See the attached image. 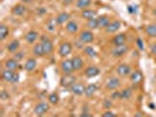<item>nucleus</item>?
<instances>
[{"label": "nucleus", "mask_w": 156, "mask_h": 117, "mask_svg": "<svg viewBox=\"0 0 156 117\" xmlns=\"http://www.w3.org/2000/svg\"><path fill=\"white\" fill-rule=\"evenodd\" d=\"M75 82H76V78H75V76H73L72 74H63V76L60 78V84H61V87L68 88V89H69L70 87L73 86Z\"/></svg>", "instance_id": "1"}, {"label": "nucleus", "mask_w": 156, "mask_h": 117, "mask_svg": "<svg viewBox=\"0 0 156 117\" xmlns=\"http://www.w3.org/2000/svg\"><path fill=\"white\" fill-rule=\"evenodd\" d=\"M116 74L120 77H127L132 74V68L127 63H121L116 67Z\"/></svg>", "instance_id": "2"}, {"label": "nucleus", "mask_w": 156, "mask_h": 117, "mask_svg": "<svg viewBox=\"0 0 156 117\" xmlns=\"http://www.w3.org/2000/svg\"><path fill=\"white\" fill-rule=\"evenodd\" d=\"M49 109H51V107H49L48 103H46V102H40V103H38L34 107V114L38 115V116H42V115L47 114L49 111Z\"/></svg>", "instance_id": "3"}, {"label": "nucleus", "mask_w": 156, "mask_h": 117, "mask_svg": "<svg viewBox=\"0 0 156 117\" xmlns=\"http://www.w3.org/2000/svg\"><path fill=\"white\" fill-rule=\"evenodd\" d=\"M72 50H73V46L70 42H62L59 47V55L61 57H66L72 54Z\"/></svg>", "instance_id": "4"}, {"label": "nucleus", "mask_w": 156, "mask_h": 117, "mask_svg": "<svg viewBox=\"0 0 156 117\" xmlns=\"http://www.w3.org/2000/svg\"><path fill=\"white\" fill-rule=\"evenodd\" d=\"M69 91L73 94V95H75V96H81V95H85L86 87H85V84H82V83L75 82V83L69 88Z\"/></svg>", "instance_id": "5"}, {"label": "nucleus", "mask_w": 156, "mask_h": 117, "mask_svg": "<svg viewBox=\"0 0 156 117\" xmlns=\"http://www.w3.org/2000/svg\"><path fill=\"white\" fill-rule=\"evenodd\" d=\"M142 81H143V73L141 70L136 69L134 70V71H132V74H130V82L133 83L134 86L141 84Z\"/></svg>", "instance_id": "6"}, {"label": "nucleus", "mask_w": 156, "mask_h": 117, "mask_svg": "<svg viewBox=\"0 0 156 117\" xmlns=\"http://www.w3.org/2000/svg\"><path fill=\"white\" fill-rule=\"evenodd\" d=\"M60 68H61V71L63 74H72L74 71V66H73V61L72 60H63L60 63Z\"/></svg>", "instance_id": "7"}, {"label": "nucleus", "mask_w": 156, "mask_h": 117, "mask_svg": "<svg viewBox=\"0 0 156 117\" xmlns=\"http://www.w3.org/2000/svg\"><path fill=\"white\" fill-rule=\"evenodd\" d=\"M79 39L82 43H90L94 41V34L92 31H82L79 35Z\"/></svg>", "instance_id": "8"}, {"label": "nucleus", "mask_w": 156, "mask_h": 117, "mask_svg": "<svg viewBox=\"0 0 156 117\" xmlns=\"http://www.w3.org/2000/svg\"><path fill=\"white\" fill-rule=\"evenodd\" d=\"M121 86V81L119 77H109L106 82V88L108 90H116Z\"/></svg>", "instance_id": "9"}, {"label": "nucleus", "mask_w": 156, "mask_h": 117, "mask_svg": "<svg viewBox=\"0 0 156 117\" xmlns=\"http://www.w3.org/2000/svg\"><path fill=\"white\" fill-rule=\"evenodd\" d=\"M41 43H42V47H44V50H45V54L46 55L51 54V53L53 52V48H54L53 42L48 39V38L42 36V38H41Z\"/></svg>", "instance_id": "10"}, {"label": "nucleus", "mask_w": 156, "mask_h": 117, "mask_svg": "<svg viewBox=\"0 0 156 117\" xmlns=\"http://www.w3.org/2000/svg\"><path fill=\"white\" fill-rule=\"evenodd\" d=\"M126 41H127V35L125 33H120V34H116L113 39H112V43L113 46H122V45H126Z\"/></svg>", "instance_id": "11"}, {"label": "nucleus", "mask_w": 156, "mask_h": 117, "mask_svg": "<svg viewBox=\"0 0 156 117\" xmlns=\"http://www.w3.org/2000/svg\"><path fill=\"white\" fill-rule=\"evenodd\" d=\"M127 52H128V47L126 46V45L116 46L114 47V49H112V55L115 56V57H121V56L127 54Z\"/></svg>", "instance_id": "12"}, {"label": "nucleus", "mask_w": 156, "mask_h": 117, "mask_svg": "<svg viewBox=\"0 0 156 117\" xmlns=\"http://www.w3.org/2000/svg\"><path fill=\"white\" fill-rule=\"evenodd\" d=\"M99 74H100V69L96 66H89V67H87L86 69H85V75L88 78L96 77Z\"/></svg>", "instance_id": "13"}, {"label": "nucleus", "mask_w": 156, "mask_h": 117, "mask_svg": "<svg viewBox=\"0 0 156 117\" xmlns=\"http://www.w3.org/2000/svg\"><path fill=\"white\" fill-rule=\"evenodd\" d=\"M121 28V21H119V20H115V21H113V22H110L105 29L107 33H109V34H113V33H116L119 29Z\"/></svg>", "instance_id": "14"}, {"label": "nucleus", "mask_w": 156, "mask_h": 117, "mask_svg": "<svg viewBox=\"0 0 156 117\" xmlns=\"http://www.w3.org/2000/svg\"><path fill=\"white\" fill-rule=\"evenodd\" d=\"M26 12H27V8H26V6L23 5V4H18V5H16L14 7L12 8V13L16 16L25 15V13H26Z\"/></svg>", "instance_id": "15"}, {"label": "nucleus", "mask_w": 156, "mask_h": 117, "mask_svg": "<svg viewBox=\"0 0 156 117\" xmlns=\"http://www.w3.org/2000/svg\"><path fill=\"white\" fill-rule=\"evenodd\" d=\"M72 61H73V66H74V71H79V70H81L83 68V60H82V57H80V56H73V59H72Z\"/></svg>", "instance_id": "16"}, {"label": "nucleus", "mask_w": 156, "mask_h": 117, "mask_svg": "<svg viewBox=\"0 0 156 117\" xmlns=\"http://www.w3.org/2000/svg\"><path fill=\"white\" fill-rule=\"evenodd\" d=\"M55 19H56L58 25H63V23H67L69 21L70 15H69V13H67V12H61V13H59V14L56 15Z\"/></svg>", "instance_id": "17"}, {"label": "nucleus", "mask_w": 156, "mask_h": 117, "mask_svg": "<svg viewBox=\"0 0 156 117\" xmlns=\"http://www.w3.org/2000/svg\"><path fill=\"white\" fill-rule=\"evenodd\" d=\"M19 67H20V66H19V61L16 60L14 57H13V59H7V60L5 61V68H6V69L16 70Z\"/></svg>", "instance_id": "18"}, {"label": "nucleus", "mask_w": 156, "mask_h": 117, "mask_svg": "<svg viewBox=\"0 0 156 117\" xmlns=\"http://www.w3.org/2000/svg\"><path fill=\"white\" fill-rule=\"evenodd\" d=\"M14 74H16V70H11V69H5L2 70V73H1V78L2 80H5L6 82H12V80H13V76H14Z\"/></svg>", "instance_id": "19"}, {"label": "nucleus", "mask_w": 156, "mask_h": 117, "mask_svg": "<svg viewBox=\"0 0 156 117\" xmlns=\"http://www.w3.org/2000/svg\"><path fill=\"white\" fill-rule=\"evenodd\" d=\"M33 54L35 57H42V56H45V50H44V47H42V43L39 42V43H37V45H34L33 47Z\"/></svg>", "instance_id": "20"}, {"label": "nucleus", "mask_w": 156, "mask_h": 117, "mask_svg": "<svg viewBox=\"0 0 156 117\" xmlns=\"http://www.w3.org/2000/svg\"><path fill=\"white\" fill-rule=\"evenodd\" d=\"M39 38V33L37 31H30L26 35H25V40L28 42V43H34Z\"/></svg>", "instance_id": "21"}, {"label": "nucleus", "mask_w": 156, "mask_h": 117, "mask_svg": "<svg viewBox=\"0 0 156 117\" xmlns=\"http://www.w3.org/2000/svg\"><path fill=\"white\" fill-rule=\"evenodd\" d=\"M81 16H82L83 19H87V20L94 19V18H96V11L89 9V8H85V9H82V12H81Z\"/></svg>", "instance_id": "22"}, {"label": "nucleus", "mask_w": 156, "mask_h": 117, "mask_svg": "<svg viewBox=\"0 0 156 117\" xmlns=\"http://www.w3.org/2000/svg\"><path fill=\"white\" fill-rule=\"evenodd\" d=\"M19 48H20V41H19V40H13V41H11L7 45V50L11 52V53L18 52Z\"/></svg>", "instance_id": "23"}, {"label": "nucleus", "mask_w": 156, "mask_h": 117, "mask_svg": "<svg viewBox=\"0 0 156 117\" xmlns=\"http://www.w3.org/2000/svg\"><path fill=\"white\" fill-rule=\"evenodd\" d=\"M23 68L27 70V71H33V70L37 68V60L35 59H28L26 62Z\"/></svg>", "instance_id": "24"}, {"label": "nucleus", "mask_w": 156, "mask_h": 117, "mask_svg": "<svg viewBox=\"0 0 156 117\" xmlns=\"http://www.w3.org/2000/svg\"><path fill=\"white\" fill-rule=\"evenodd\" d=\"M96 91H98V86H96L95 83H90V84L86 86V91H85V95H86L87 97H92Z\"/></svg>", "instance_id": "25"}, {"label": "nucleus", "mask_w": 156, "mask_h": 117, "mask_svg": "<svg viewBox=\"0 0 156 117\" xmlns=\"http://www.w3.org/2000/svg\"><path fill=\"white\" fill-rule=\"evenodd\" d=\"M66 31L68 32V33H72V34L76 33L79 31L78 23L75 22V21H68V22L66 23Z\"/></svg>", "instance_id": "26"}, {"label": "nucleus", "mask_w": 156, "mask_h": 117, "mask_svg": "<svg viewBox=\"0 0 156 117\" xmlns=\"http://www.w3.org/2000/svg\"><path fill=\"white\" fill-rule=\"evenodd\" d=\"M146 34L149 38H156V23H151L146 27Z\"/></svg>", "instance_id": "27"}, {"label": "nucleus", "mask_w": 156, "mask_h": 117, "mask_svg": "<svg viewBox=\"0 0 156 117\" xmlns=\"http://www.w3.org/2000/svg\"><path fill=\"white\" fill-rule=\"evenodd\" d=\"M98 21H99V28H106L110 23L109 18L106 15L99 16V18H98Z\"/></svg>", "instance_id": "28"}, {"label": "nucleus", "mask_w": 156, "mask_h": 117, "mask_svg": "<svg viewBox=\"0 0 156 117\" xmlns=\"http://www.w3.org/2000/svg\"><path fill=\"white\" fill-rule=\"evenodd\" d=\"M8 34H9V29H8V27L6 26V25L1 23V25H0V40H1V41H4V40L8 36Z\"/></svg>", "instance_id": "29"}, {"label": "nucleus", "mask_w": 156, "mask_h": 117, "mask_svg": "<svg viewBox=\"0 0 156 117\" xmlns=\"http://www.w3.org/2000/svg\"><path fill=\"white\" fill-rule=\"evenodd\" d=\"M132 95H133V89H132V88H126L122 91H120V98H122V100H128V98L132 97Z\"/></svg>", "instance_id": "30"}, {"label": "nucleus", "mask_w": 156, "mask_h": 117, "mask_svg": "<svg viewBox=\"0 0 156 117\" xmlns=\"http://www.w3.org/2000/svg\"><path fill=\"white\" fill-rule=\"evenodd\" d=\"M92 4V0H76V7L79 9H85V8H88Z\"/></svg>", "instance_id": "31"}, {"label": "nucleus", "mask_w": 156, "mask_h": 117, "mask_svg": "<svg viewBox=\"0 0 156 117\" xmlns=\"http://www.w3.org/2000/svg\"><path fill=\"white\" fill-rule=\"evenodd\" d=\"M60 101V97H59V95L56 93H52L49 94V96H48V102H49V104H53V105H56Z\"/></svg>", "instance_id": "32"}, {"label": "nucleus", "mask_w": 156, "mask_h": 117, "mask_svg": "<svg viewBox=\"0 0 156 117\" xmlns=\"http://www.w3.org/2000/svg\"><path fill=\"white\" fill-rule=\"evenodd\" d=\"M87 27L89 29H96L99 28V21H98V18H94V19H90L87 21Z\"/></svg>", "instance_id": "33"}, {"label": "nucleus", "mask_w": 156, "mask_h": 117, "mask_svg": "<svg viewBox=\"0 0 156 117\" xmlns=\"http://www.w3.org/2000/svg\"><path fill=\"white\" fill-rule=\"evenodd\" d=\"M83 52H85V54H87L89 57H95V56H96V52H95V49L90 46L85 47V48H83Z\"/></svg>", "instance_id": "34"}, {"label": "nucleus", "mask_w": 156, "mask_h": 117, "mask_svg": "<svg viewBox=\"0 0 156 117\" xmlns=\"http://www.w3.org/2000/svg\"><path fill=\"white\" fill-rule=\"evenodd\" d=\"M56 25H58L56 19H51V20L48 21V23H47V29L51 32H53L55 28H56Z\"/></svg>", "instance_id": "35"}, {"label": "nucleus", "mask_w": 156, "mask_h": 117, "mask_svg": "<svg viewBox=\"0 0 156 117\" xmlns=\"http://www.w3.org/2000/svg\"><path fill=\"white\" fill-rule=\"evenodd\" d=\"M8 98H9V95L7 94V91L6 90H1V93H0V100L1 101H6Z\"/></svg>", "instance_id": "36"}, {"label": "nucleus", "mask_w": 156, "mask_h": 117, "mask_svg": "<svg viewBox=\"0 0 156 117\" xmlns=\"http://www.w3.org/2000/svg\"><path fill=\"white\" fill-rule=\"evenodd\" d=\"M23 56H25L23 52H16V53H14V59H16V60H18L19 62H20V61L23 60Z\"/></svg>", "instance_id": "37"}, {"label": "nucleus", "mask_w": 156, "mask_h": 117, "mask_svg": "<svg viewBox=\"0 0 156 117\" xmlns=\"http://www.w3.org/2000/svg\"><path fill=\"white\" fill-rule=\"evenodd\" d=\"M136 46H137V48L141 49V50L144 48V46H143V40L141 39V38H137V39H136Z\"/></svg>", "instance_id": "38"}, {"label": "nucleus", "mask_w": 156, "mask_h": 117, "mask_svg": "<svg viewBox=\"0 0 156 117\" xmlns=\"http://www.w3.org/2000/svg\"><path fill=\"white\" fill-rule=\"evenodd\" d=\"M102 117H115L116 115L113 112V111H110V110H107V111H105L103 114L101 115Z\"/></svg>", "instance_id": "39"}, {"label": "nucleus", "mask_w": 156, "mask_h": 117, "mask_svg": "<svg viewBox=\"0 0 156 117\" xmlns=\"http://www.w3.org/2000/svg\"><path fill=\"white\" fill-rule=\"evenodd\" d=\"M19 78H20V75H19V73H16L14 74V76H13V80H12V82L11 83H16V82H19Z\"/></svg>", "instance_id": "40"}, {"label": "nucleus", "mask_w": 156, "mask_h": 117, "mask_svg": "<svg viewBox=\"0 0 156 117\" xmlns=\"http://www.w3.org/2000/svg\"><path fill=\"white\" fill-rule=\"evenodd\" d=\"M128 11H129L130 13H136V12H137V7H136V6L129 5V6H128Z\"/></svg>", "instance_id": "41"}, {"label": "nucleus", "mask_w": 156, "mask_h": 117, "mask_svg": "<svg viewBox=\"0 0 156 117\" xmlns=\"http://www.w3.org/2000/svg\"><path fill=\"white\" fill-rule=\"evenodd\" d=\"M150 52H151L154 55H156V42L151 45V47H150Z\"/></svg>", "instance_id": "42"}, {"label": "nucleus", "mask_w": 156, "mask_h": 117, "mask_svg": "<svg viewBox=\"0 0 156 117\" xmlns=\"http://www.w3.org/2000/svg\"><path fill=\"white\" fill-rule=\"evenodd\" d=\"M21 2H23V4H31L33 0H20Z\"/></svg>", "instance_id": "43"}, {"label": "nucleus", "mask_w": 156, "mask_h": 117, "mask_svg": "<svg viewBox=\"0 0 156 117\" xmlns=\"http://www.w3.org/2000/svg\"><path fill=\"white\" fill-rule=\"evenodd\" d=\"M155 62H156V55H155Z\"/></svg>", "instance_id": "44"}]
</instances>
